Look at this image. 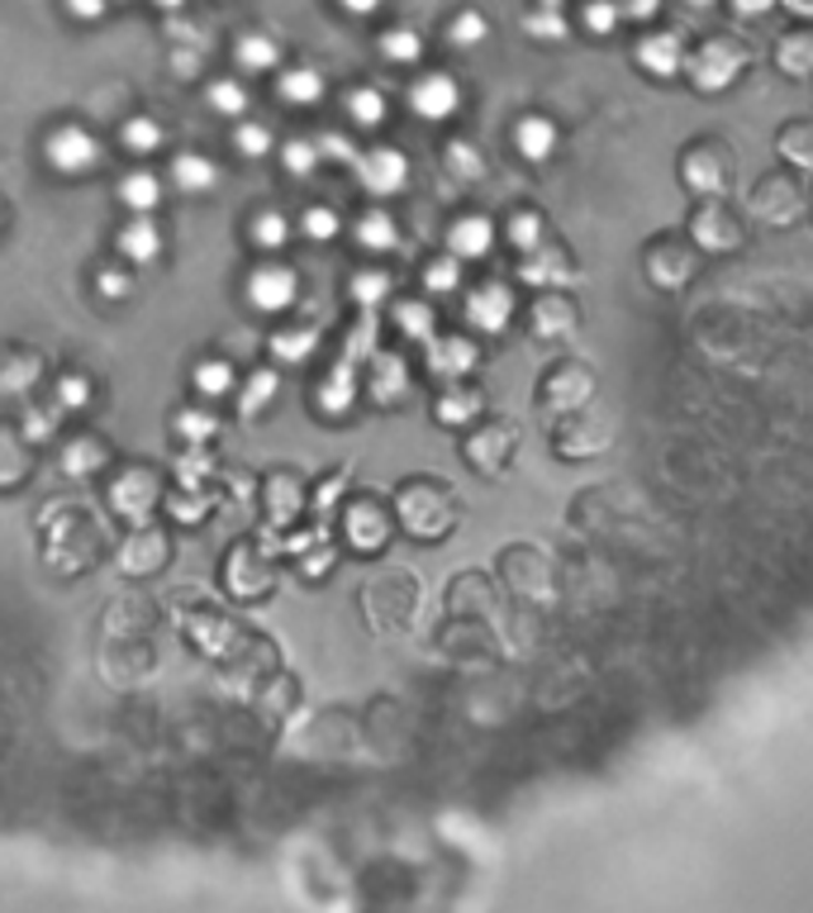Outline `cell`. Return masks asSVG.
I'll use <instances>...</instances> for the list:
<instances>
[{
    "instance_id": "cell-1",
    "label": "cell",
    "mask_w": 813,
    "mask_h": 913,
    "mask_svg": "<svg viewBox=\"0 0 813 913\" xmlns=\"http://www.w3.org/2000/svg\"><path fill=\"white\" fill-rule=\"evenodd\" d=\"M43 157L58 176H86V172L101 167L105 153H101V138H95L86 124H58L43 143Z\"/></svg>"
},
{
    "instance_id": "cell-38",
    "label": "cell",
    "mask_w": 813,
    "mask_h": 913,
    "mask_svg": "<svg viewBox=\"0 0 813 913\" xmlns=\"http://www.w3.org/2000/svg\"><path fill=\"white\" fill-rule=\"evenodd\" d=\"M24 461H29L24 434H0V486H14L24 476Z\"/></svg>"
},
{
    "instance_id": "cell-44",
    "label": "cell",
    "mask_w": 813,
    "mask_h": 913,
    "mask_svg": "<svg viewBox=\"0 0 813 913\" xmlns=\"http://www.w3.org/2000/svg\"><path fill=\"white\" fill-rule=\"evenodd\" d=\"M395 324H400V333H405V339H434V310H428V304H400V310H395Z\"/></svg>"
},
{
    "instance_id": "cell-19",
    "label": "cell",
    "mask_w": 813,
    "mask_h": 913,
    "mask_svg": "<svg viewBox=\"0 0 813 913\" xmlns=\"http://www.w3.org/2000/svg\"><path fill=\"white\" fill-rule=\"evenodd\" d=\"M171 428H177V438L186 447H205V443H215V434H219V414L205 409V405L177 409V414H171Z\"/></svg>"
},
{
    "instance_id": "cell-25",
    "label": "cell",
    "mask_w": 813,
    "mask_h": 913,
    "mask_svg": "<svg viewBox=\"0 0 813 913\" xmlns=\"http://www.w3.org/2000/svg\"><path fill=\"white\" fill-rule=\"evenodd\" d=\"M248 234H252V248H262V252H281L285 243H291V219H285L281 210H262V215H252Z\"/></svg>"
},
{
    "instance_id": "cell-33",
    "label": "cell",
    "mask_w": 813,
    "mask_h": 913,
    "mask_svg": "<svg viewBox=\"0 0 813 913\" xmlns=\"http://www.w3.org/2000/svg\"><path fill=\"white\" fill-rule=\"evenodd\" d=\"M695 238L705 248H732L738 243V229H732V219L723 210H705V215H695Z\"/></svg>"
},
{
    "instance_id": "cell-29",
    "label": "cell",
    "mask_w": 813,
    "mask_h": 913,
    "mask_svg": "<svg viewBox=\"0 0 813 913\" xmlns=\"http://www.w3.org/2000/svg\"><path fill=\"white\" fill-rule=\"evenodd\" d=\"M105 461H110V453L95 438H72L62 447V471L67 476H91V471H101Z\"/></svg>"
},
{
    "instance_id": "cell-36",
    "label": "cell",
    "mask_w": 813,
    "mask_h": 913,
    "mask_svg": "<svg viewBox=\"0 0 813 913\" xmlns=\"http://www.w3.org/2000/svg\"><path fill=\"white\" fill-rule=\"evenodd\" d=\"M319 163H324V153H319L314 138H285L281 143V167L291 176H310Z\"/></svg>"
},
{
    "instance_id": "cell-21",
    "label": "cell",
    "mask_w": 813,
    "mask_h": 913,
    "mask_svg": "<svg viewBox=\"0 0 813 913\" xmlns=\"http://www.w3.org/2000/svg\"><path fill=\"white\" fill-rule=\"evenodd\" d=\"M233 58H238V68L243 72H271L281 62V43L271 34H243L233 43Z\"/></svg>"
},
{
    "instance_id": "cell-57",
    "label": "cell",
    "mask_w": 813,
    "mask_h": 913,
    "mask_svg": "<svg viewBox=\"0 0 813 913\" xmlns=\"http://www.w3.org/2000/svg\"><path fill=\"white\" fill-rule=\"evenodd\" d=\"M742 10H767V6H775V0H738Z\"/></svg>"
},
{
    "instance_id": "cell-47",
    "label": "cell",
    "mask_w": 813,
    "mask_h": 913,
    "mask_svg": "<svg viewBox=\"0 0 813 913\" xmlns=\"http://www.w3.org/2000/svg\"><path fill=\"white\" fill-rule=\"evenodd\" d=\"M95 291H101V300H129L134 277L124 267H101L95 271Z\"/></svg>"
},
{
    "instance_id": "cell-43",
    "label": "cell",
    "mask_w": 813,
    "mask_h": 913,
    "mask_svg": "<svg viewBox=\"0 0 813 913\" xmlns=\"http://www.w3.org/2000/svg\"><path fill=\"white\" fill-rule=\"evenodd\" d=\"M486 34H490V24H486V14H481V10H461L457 20L448 24V39H452L457 48H476V43H486Z\"/></svg>"
},
{
    "instance_id": "cell-34",
    "label": "cell",
    "mask_w": 813,
    "mask_h": 913,
    "mask_svg": "<svg viewBox=\"0 0 813 913\" xmlns=\"http://www.w3.org/2000/svg\"><path fill=\"white\" fill-rule=\"evenodd\" d=\"M215 509V500L205 490H190V486H181V490H171L167 495V515L171 519H181V523H200L205 515Z\"/></svg>"
},
{
    "instance_id": "cell-3",
    "label": "cell",
    "mask_w": 813,
    "mask_h": 913,
    "mask_svg": "<svg viewBox=\"0 0 813 913\" xmlns=\"http://www.w3.org/2000/svg\"><path fill=\"white\" fill-rule=\"evenodd\" d=\"M110 500H115V509H119L124 519L143 523V519L153 515V505H157V500H167V495H163V480H157L153 471L129 467V471H119V476H115V486H110Z\"/></svg>"
},
{
    "instance_id": "cell-13",
    "label": "cell",
    "mask_w": 813,
    "mask_h": 913,
    "mask_svg": "<svg viewBox=\"0 0 813 913\" xmlns=\"http://www.w3.org/2000/svg\"><path fill=\"white\" fill-rule=\"evenodd\" d=\"M637 62H643V72H652V76H676L685 68V48L676 34H647L637 43Z\"/></svg>"
},
{
    "instance_id": "cell-5",
    "label": "cell",
    "mask_w": 813,
    "mask_h": 913,
    "mask_svg": "<svg viewBox=\"0 0 813 913\" xmlns=\"http://www.w3.org/2000/svg\"><path fill=\"white\" fill-rule=\"evenodd\" d=\"M115 248H119V258L129 262V267H153L157 258H163V248H167L163 224H157L153 215H134V219L115 234Z\"/></svg>"
},
{
    "instance_id": "cell-7",
    "label": "cell",
    "mask_w": 813,
    "mask_h": 913,
    "mask_svg": "<svg viewBox=\"0 0 813 913\" xmlns=\"http://www.w3.org/2000/svg\"><path fill=\"white\" fill-rule=\"evenodd\" d=\"M409 105L419 120H452L457 105H461V91L448 72H434V76H419L409 91Z\"/></svg>"
},
{
    "instance_id": "cell-31",
    "label": "cell",
    "mask_w": 813,
    "mask_h": 913,
    "mask_svg": "<svg viewBox=\"0 0 813 913\" xmlns=\"http://www.w3.org/2000/svg\"><path fill=\"white\" fill-rule=\"evenodd\" d=\"M277 386H281V376L271 372V366H267V372H252L243 386H238V409H243L248 419H252V414L267 409L271 400H277Z\"/></svg>"
},
{
    "instance_id": "cell-27",
    "label": "cell",
    "mask_w": 813,
    "mask_h": 913,
    "mask_svg": "<svg viewBox=\"0 0 813 913\" xmlns=\"http://www.w3.org/2000/svg\"><path fill=\"white\" fill-rule=\"evenodd\" d=\"M319 347V333L314 329H285V333H271V357L295 366V362H310Z\"/></svg>"
},
{
    "instance_id": "cell-42",
    "label": "cell",
    "mask_w": 813,
    "mask_h": 913,
    "mask_svg": "<svg viewBox=\"0 0 813 913\" xmlns=\"http://www.w3.org/2000/svg\"><path fill=\"white\" fill-rule=\"evenodd\" d=\"M581 20H585V29H590V34H614V29L618 24H624V6H618V0H590V6L581 10Z\"/></svg>"
},
{
    "instance_id": "cell-10",
    "label": "cell",
    "mask_w": 813,
    "mask_h": 913,
    "mask_svg": "<svg viewBox=\"0 0 813 913\" xmlns=\"http://www.w3.org/2000/svg\"><path fill=\"white\" fill-rule=\"evenodd\" d=\"M509 314H514V295H509L504 286H481V291H471V300H467V319L486 333H500L509 324Z\"/></svg>"
},
{
    "instance_id": "cell-48",
    "label": "cell",
    "mask_w": 813,
    "mask_h": 913,
    "mask_svg": "<svg viewBox=\"0 0 813 913\" xmlns=\"http://www.w3.org/2000/svg\"><path fill=\"white\" fill-rule=\"evenodd\" d=\"M271 495H277V500H271V523H291L300 515V505H305V500H295L291 480H271Z\"/></svg>"
},
{
    "instance_id": "cell-6",
    "label": "cell",
    "mask_w": 813,
    "mask_h": 913,
    "mask_svg": "<svg viewBox=\"0 0 813 913\" xmlns=\"http://www.w3.org/2000/svg\"><path fill=\"white\" fill-rule=\"evenodd\" d=\"M742 68V48H732L728 39H713L699 48V58L690 62V76H695V86H705V91H723L732 76H738Z\"/></svg>"
},
{
    "instance_id": "cell-20",
    "label": "cell",
    "mask_w": 813,
    "mask_h": 913,
    "mask_svg": "<svg viewBox=\"0 0 813 913\" xmlns=\"http://www.w3.org/2000/svg\"><path fill=\"white\" fill-rule=\"evenodd\" d=\"M91 400H95V381L86 372H58L53 381V405L62 414H82L91 409Z\"/></svg>"
},
{
    "instance_id": "cell-59",
    "label": "cell",
    "mask_w": 813,
    "mask_h": 913,
    "mask_svg": "<svg viewBox=\"0 0 813 913\" xmlns=\"http://www.w3.org/2000/svg\"><path fill=\"white\" fill-rule=\"evenodd\" d=\"M538 6H542V10H562V0H538Z\"/></svg>"
},
{
    "instance_id": "cell-49",
    "label": "cell",
    "mask_w": 813,
    "mask_h": 913,
    "mask_svg": "<svg viewBox=\"0 0 813 913\" xmlns=\"http://www.w3.org/2000/svg\"><path fill=\"white\" fill-rule=\"evenodd\" d=\"M509 243L523 248V252L542 248V219H538V215H519V219H509Z\"/></svg>"
},
{
    "instance_id": "cell-26",
    "label": "cell",
    "mask_w": 813,
    "mask_h": 913,
    "mask_svg": "<svg viewBox=\"0 0 813 913\" xmlns=\"http://www.w3.org/2000/svg\"><path fill=\"white\" fill-rule=\"evenodd\" d=\"M353 234L366 252H386V248H395V238H400V229H395V219L386 210H366Z\"/></svg>"
},
{
    "instance_id": "cell-15",
    "label": "cell",
    "mask_w": 813,
    "mask_h": 913,
    "mask_svg": "<svg viewBox=\"0 0 813 913\" xmlns=\"http://www.w3.org/2000/svg\"><path fill=\"white\" fill-rule=\"evenodd\" d=\"M190 386H196L200 400H229V395H238V372L225 357H205L196 372H190Z\"/></svg>"
},
{
    "instance_id": "cell-53",
    "label": "cell",
    "mask_w": 813,
    "mask_h": 913,
    "mask_svg": "<svg viewBox=\"0 0 813 913\" xmlns=\"http://www.w3.org/2000/svg\"><path fill=\"white\" fill-rule=\"evenodd\" d=\"M62 6H67L72 20H86V24H95V20H101V14H105L110 0H62Z\"/></svg>"
},
{
    "instance_id": "cell-56",
    "label": "cell",
    "mask_w": 813,
    "mask_h": 913,
    "mask_svg": "<svg viewBox=\"0 0 813 913\" xmlns=\"http://www.w3.org/2000/svg\"><path fill=\"white\" fill-rule=\"evenodd\" d=\"M333 495H343V476H333L329 486L319 490V500H314V505H319V509H329V505H333Z\"/></svg>"
},
{
    "instance_id": "cell-2",
    "label": "cell",
    "mask_w": 813,
    "mask_h": 913,
    "mask_svg": "<svg viewBox=\"0 0 813 913\" xmlns=\"http://www.w3.org/2000/svg\"><path fill=\"white\" fill-rule=\"evenodd\" d=\"M300 295V277L285 262H262L248 277V304L258 314H285Z\"/></svg>"
},
{
    "instance_id": "cell-24",
    "label": "cell",
    "mask_w": 813,
    "mask_h": 913,
    "mask_svg": "<svg viewBox=\"0 0 813 913\" xmlns=\"http://www.w3.org/2000/svg\"><path fill=\"white\" fill-rule=\"evenodd\" d=\"M205 101H210L215 115L243 120V115H248V105H252V95H248L243 82H233V76H219V82H210V91H205Z\"/></svg>"
},
{
    "instance_id": "cell-17",
    "label": "cell",
    "mask_w": 813,
    "mask_h": 913,
    "mask_svg": "<svg viewBox=\"0 0 813 913\" xmlns=\"http://www.w3.org/2000/svg\"><path fill=\"white\" fill-rule=\"evenodd\" d=\"M514 143H519V153L529 157V163H548L552 148H556V129H552V120H542V115H523V120H519V129H514Z\"/></svg>"
},
{
    "instance_id": "cell-32",
    "label": "cell",
    "mask_w": 813,
    "mask_h": 913,
    "mask_svg": "<svg viewBox=\"0 0 813 913\" xmlns=\"http://www.w3.org/2000/svg\"><path fill=\"white\" fill-rule=\"evenodd\" d=\"M347 115L357 120V129H381V124H386V95L376 86H357L347 95Z\"/></svg>"
},
{
    "instance_id": "cell-9",
    "label": "cell",
    "mask_w": 813,
    "mask_h": 913,
    "mask_svg": "<svg viewBox=\"0 0 813 913\" xmlns=\"http://www.w3.org/2000/svg\"><path fill=\"white\" fill-rule=\"evenodd\" d=\"M353 400H357V362L353 357H343L333 372L319 381V395H314V405L319 414H329V419H338V414L353 409Z\"/></svg>"
},
{
    "instance_id": "cell-39",
    "label": "cell",
    "mask_w": 813,
    "mask_h": 913,
    "mask_svg": "<svg viewBox=\"0 0 813 913\" xmlns=\"http://www.w3.org/2000/svg\"><path fill=\"white\" fill-rule=\"evenodd\" d=\"M300 234L314 238V243H329V238L343 234V219H338V210H329V205H310V210L300 215Z\"/></svg>"
},
{
    "instance_id": "cell-11",
    "label": "cell",
    "mask_w": 813,
    "mask_h": 913,
    "mask_svg": "<svg viewBox=\"0 0 813 913\" xmlns=\"http://www.w3.org/2000/svg\"><path fill=\"white\" fill-rule=\"evenodd\" d=\"M215 181H219L215 157H205V153H181V157H171V186H177L181 196H210Z\"/></svg>"
},
{
    "instance_id": "cell-54",
    "label": "cell",
    "mask_w": 813,
    "mask_h": 913,
    "mask_svg": "<svg viewBox=\"0 0 813 913\" xmlns=\"http://www.w3.org/2000/svg\"><path fill=\"white\" fill-rule=\"evenodd\" d=\"M618 6H624V20H652L661 0H618Z\"/></svg>"
},
{
    "instance_id": "cell-40",
    "label": "cell",
    "mask_w": 813,
    "mask_h": 913,
    "mask_svg": "<svg viewBox=\"0 0 813 913\" xmlns=\"http://www.w3.org/2000/svg\"><path fill=\"white\" fill-rule=\"evenodd\" d=\"M476 414H481V395H471V391H452V395H442V400H438V419H442V424H452V428L471 424Z\"/></svg>"
},
{
    "instance_id": "cell-8",
    "label": "cell",
    "mask_w": 813,
    "mask_h": 913,
    "mask_svg": "<svg viewBox=\"0 0 813 913\" xmlns=\"http://www.w3.org/2000/svg\"><path fill=\"white\" fill-rule=\"evenodd\" d=\"M343 528H347V542H353L357 552H381L390 538V519L381 515V509L372 500H353L343 515Z\"/></svg>"
},
{
    "instance_id": "cell-50",
    "label": "cell",
    "mask_w": 813,
    "mask_h": 913,
    "mask_svg": "<svg viewBox=\"0 0 813 913\" xmlns=\"http://www.w3.org/2000/svg\"><path fill=\"white\" fill-rule=\"evenodd\" d=\"M571 329V304L566 300H542L538 304V333H562Z\"/></svg>"
},
{
    "instance_id": "cell-46",
    "label": "cell",
    "mask_w": 813,
    "mask_h": 913,
    "mask_svg": "<svg viewBox=\"0 0 813 913\" xmlns=\"http://www.w3.org/2000/svg\"><path fill=\"white\" fill-rule=\"evenodd\" d=\"M424 286L434 295H448L461 286V258H438V262H428L424 267Z\"/></svg>"
},
{
    "instance_id": "cell-45",
    "label": "cell",
    "mask_w": 813,
    "mask_h": 913,
    "mask_svg": "<svg viewBox=\"0 0 813 913\" xmlns=\"http://www.w3.org/2000/svg\"><path fill=\"white\" fill-rule=\"evenodd\" d=\"M386 295H390V277H386V271H357V277H353V300L362 304V310H376Z\"/></svg>"
},
{
    "instance_id": "cell-14",
    "label": "cell",
    "mask_w": 813,
    "mask_h": 913,
    "mask_svg": "<svg viewBox=\"0 0 813 913\" xmlns=\"http://www.w3.org/2000/svg\"><path fill=\"white\" fill-rule=\"evenodd\" d=\"M119 200L129 205V215H153L163 205V176L148 167H134L129 176H119Z\"/></svg>"
},
{
    "instance_id": "cell-30",
    "label": "cell",
    "mask_w": 813,
    "mask_h": 913,
    "mask_svg": "<svg viewBox=\"0 0 813 913\" xmlns=\"http://www.w3.org/2000/svg\"><path fill=\"white\" fill-rule=\"evenodd\" d=\"M124 148H129L134 157H153L157 148L167 143V134H163V124L157 120H148V115H134V120H124Z\"/></svg>"
},
{
    "instance_id": "cell-12",
    "label": "cell",
    "mask_w": 813,
    "mask_h": 913,
    "mask_svg": "<svg viewBox=\"0 0 813 913\" xmlns=\"http://www.w3.org/2000/svg\"><path fill=\"white\" fill-rule=\"evenodd\" d=\"M476 366V347L467 339H428V372L442 381H461Z\"/></svg>"
},
{
    "instance_id": "cell-52",
    "label": "cell",
    "mask_w": 813,
    "mask_h": 913,
    "mask_svg": "<svg viewBox=\"0 0 813 913\" xmlns=\"http://www.w3.org/2000/svg\"><path fill=\"white\" fill-rule=\"evenodd\" d=\"M529 34H538V39H566V24H562V14H556V10L538 6V14L529 20Z\"/></svg>"
},
{
    "instance_id": "cell-16",
    "label": "cell",
    "mask_w": 813,
    "mask_h": 913,
    "mask_svg": "<svg viewBox=\"0 0 813 913\" xmlns=\"http://www.w3.org/2000/svg\"><path fill=\"white\" fill-rule=\"evenodd\" d=\"M490 243H496V229H490V219L481 215H471V219H457L452 224V234H448V248H452V258H486Z\"/></svg>"
},
{
    "instance_id": "cell-18",
    "label": "cell",
    "mask_w": 813,
    "mask_h": 913,
    "mask_svg": "<svg viewBox=\"0 0 813 913\" xmlns=\"http://www.w3.org/2000/svg\"><path fill=\"white\" fill-rule=\"evenodd\" d=\"M519 277L529 281V286H562L571 281V262L562 258V252H548V248H533L529 258H523L519 267Z\"/></svg>"
},
{
    "instance_id": "cell-51",
    "label": "cell",
    "mask_w": 813,
    "mask_h": 913,
    "mask_svg": "<svg viewBox=\"0 0 813 913\" xmlns=\"http://www.w3.org/2000/svg\"><path fill=\"white\" fill-rule=\"evenodd\" d=\"M448 167L457 172V176H481V148H476V143H452V148H448Z\"/></svg>"
},
{
    "instance_id": "cell-4",
    "label": "cell",
    "mask_w": 813,
    "mask_h": 913,
    "mask_svg": "<svg viewBox=\"0 0 813 913\" xmlns=\"http://www.w3.org/2000/svg\"><path fill=\"white\" fill-rule=\"evenodd\" d=\"M357 181L372 190V196H395L409 181V157L400 148H372L357 157Z\"/></svg>"
},
{
    "instance_id": "cell-23",
    "label": "cell",
    "mask_w": 813,
    "mask_h": 913,
    "mask_svg": "<svg viewBox=\"0 0 813 913\" xmlns=\"http://www.w3.org/2000/svg\"><path fill=\"white\" fill-rule=\"evenodd\" d=\"M62 419H67V414H62L58 405H53V400H48V405H24V419H20V434H24V443H53L58 434H62Z\"/></svg>"
},
{
    "instance_id": "cell-41",
    "label": "cell",
    "mask_w": 813,
    "mask_h": 913,
    "mask_svg": "<svg viewBox=\"0 0 813 913\" xmlns=\"http://www.w3.org/2000/svg\"><path fill=\"white\" fill-rule=\"evenodd\" d=\"M381 53H386L390 62H419L424 39L414 34V29H386V34H381Z\"/></svg>"
},
{
    "instance_id": "cell-55",
    "label": "cell",
    "mask_w": 813,
    "mask_h": 913,
    "mask_svg": "<svg viewBox=\"0 0 813 913\" xmlns=\"http://www.w3.org/2000/svg\"><path fill=\"white\" fill-rule=\"evenodd\" d=\"M338 6H343L347 14H357V20H362V14H376L381 6H386V0H338Z\"/></svg>"
},
{
    "instance_id": "cell-58",
    "label": "cell",
    "mask_w": 813,
    "mask_h": 913,
    "mask_svg": "<svg viewBox=\"0 0 813 913\" xmlns=\"http://www.w3.org/2000/svg\"><path fill=\"white\" fill-rule=\"evenodd\" d=\"M153 6H157V10H181L186 0H153Z\"/></svg>"
},
{
    "instance_id": "cell-22",
    "label": "cell",
    "mask_w": 813,
    "mask_h": 913,
    "mask_svg": "<svg viewBox=\"0 0 813 913\" xmlns=\"http://www.w3.org/2000/svg\"><path fill=\"white\" fill-rule=\"evenodd\" d=\"M277 95L285 105H314V101H324V76L314 68H291V72H281Z\"/></svg>"
},
{
    "instance_id": "cell-37",
    "label": "cell",
    "mask_w": 813,
    "mask_h": 913,
    "mask_svg": "<svg viewBox=\"0 0 813 913\" xmlns=\"http://www.w3.org/2000/svg\"><path fill=\"white\" fill-rule=\"evenodd\" d=\"M233 148L243 153V157H267L271 148H277V134H271L262 120H243V124L233 129Z\"/></svg>"
},
{
    "instance_id": "cell-35",
    "label": "cell",
    "mask_w": 813,
    "mask_h": 913,
    "mask_svg": "<svg viewBox=\"0 0 813 913\" xmlns=\"http://www.w3.org/2000/svg\"><path fill=\"white\" fill-rule=\"evenodd\" d=\"M215 476V457H210V443L205 447H186L181 461H177V480L190 490H205V480Z\"/></svg>"
},
{
    "instance_id": "cell-28",
    "label": "cell",
    "mask_w": 813,
    "mask_h": 913,
    "mask_svg": "<svg viewBox=\"0 0 813 913\" xmlns=\"http://www.w3.org/2000/svg\"><path fill=\"white\" fill-rule=\"evenodd\" d=\"M372 395L381 400V405H390V400L405 395V362L390 357V352H376V366H372Z\"/></svg>"
}]
</instances>
